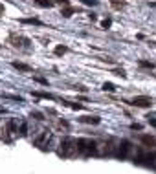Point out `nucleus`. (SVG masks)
I'll return each instance as SVG.
<instances>
[{
  "label": "nucleus",
  "mask_w": 156,
  "mask_h": 174,
  "mask_svg": "<svg viewBox=\"0 0 156 174\" xmlns=\"http://www.w3.org/2000/svg\"><path fill=\"white\" fill-rule=\"evenodd\" d=\"M57 154L61 158H74L77 154V139L66 136L59 141V149H57Z\"/></svg>",
  "instance_id": "f257e3e1"
},
{
  "label": "nucleus",
  "mask_w": 156,
  "mask_h": 174,
  "mask_svg": "<svg viewBox=\"0 0 156 174\" xmlns=\"http://www.w3.org/2000/svg\"><path fill=\"white\" fill-rule=\"evenodd\" d=\"M77 154H81V156L97 154V141H94L90 138H79L77 139Z\"/></svg>",
  "instance_id": "f03ea898"
},
{
  "label": "nucleus",
  "mask_w": 156,
  "mask_h": 174,
  "mask_svg": "<svg viewBox=\"0 0 156 174\" xmlns=\"http://www.w3.org/2000/svg\"><path fill=\"white\" fill-rule=\"evenodd\" d=\"M2 139L4 141H13L17 136H18V123H17V119H7V123L2 127Z\"/></svg>",
  "instance_id": "7ed1b4c3"
},
{
  "label": "nucleus",
  "mask_w": 156,
  "mask_h": 174,
  "mask_svg": "<svg viewBox=\"0 0 156 174\" xmlns=\"http://www.w3.org/2000/svg\"><path fill=\"white\" fill-rule=\"evenodd\" d=\"M51 141V132L50 130H40L35 138H33V143L35 147L42 149V150H48V143Z\"/></svg>",
  "instance_id": "20e7f679"
},
{
  "label": "nucleus",
  "mask_w": 156,
  "mask_h": 174,
  "mask_svg": "<svg viewBox=\"0 0 156 174\" xmlns=\"http://www.w3.org/2000/svg\"><path fill=\"white\" fill-rule=\"evenodd\" d=\"M9 44H11L13 48L26 50V48H29L31 40H29L28 37H22V35H18V33H11V35H9Z\"/></svg>",
  "instance_id": "39448f33"
},
{
  "label": "nucleus",
  "mask_w": 156,
  "mask_h": 174,
  "mask_svg": "<svg viewBox=\"0 0 156 174\" xmlns=\"http://www.w3.org/2000/svg\"><path fill=\"white\" fill-rule=\"evenodd\" d=\"M131 152H132V143L129 141V139H121L120 143H118V147H116V156L118 158H121V160H125V158H129L131 156Z\"/></svg>",
  "instance_id": "423d86ee"
},
{
  "label": "nucleus",
  "mask_w": 156,
  "mask_h": 174,
  "mask_svg": "<svg viewBox=\"0 0 156 174\" xmlns=\"http://www.w3.org/2000/svg\"><path fill=\"white\" fill-rule=\"evenodd\" d=\"M131 105H134V106H138V108H151V106H153V99L147 97V95H136V97L131 101Z\"/></svg>",
  "instance_id": "0eeeda50"
},
{
  "label": "nucleus",
  "mask_w": 156,
  "mask_h": 174,
  "mask_svg": "<svg viewBox=\"0 0 156 174\" xmlns=\"http://www.w3.org/2000/svg\"><path fill=\"white\" fill-rule=\"evenodd\" d=\"M97 147H101V149H97V152L99 154H107V156H110V154H114L116 150H114V147H112V141H103V143H99Z\"/></svg>",
  "instance_id": "6e6552de"
},
{
  "label": "nucleus",
  "mask_w": 156,
  "mask_h": 174,
  "mask_svg": "<svg viewBox=\"0 0 156 174\" xmlns=\"http://www.w3.org/2000/svg\"><path fill=\"white\" fill-rule=\"evenodd\" d=\"M79 121L86 123V125H99L101 117H97V116H83V117H79Z\"/></svg>",
  "instance_id": "1a4fd4ad"
},
{
  "label": "nucleus",
  "mask_w": 156,
  "mask_h": 174,
  "mask_svg": "<svg viewBox=\"0 0 156 174\" xmlns=\"http://www.w3.org/2000/svg\"><path fill=\"white\" fill-rule=\"evenodd\" d=\"M33 4L35 6H39V7H53V2L51 0H33Z\"/></svg>",
  "instance_id": "9d476101"
},
{
  "label": "nucleus",
  "mask_w": 156,
  "mask_h": 174,
  "mask_svg": "<svg viewBox=\"0 0 156 174\" xmlns=\"http://www.w3.org/2000/svg\"><path fill=\"white\" fill-rule=\"evenodd\" d=\"M75 11H77L75 7H70V6H64V7L61 9V15H63V17H72V15H74Z\"/></svg>",
  "instance_id": "9b49d317"
},
{
  "label": "nucleus",
  "mask_w": 156,
  "mask_h": 174,
  "mask_svg": "<svg viewBox=\"0 0 156 174\" xmlns=\"http://www.w3.org/2000/svg\"><path fill=\"white\" fill-rule=\"evenodd\" d=\"M66 51H68V48H66V46H63V44H59V46H55V48H53V53H55V55H59V57H63Z\"/></svg>",
  "instance_id": "f8f14e48"
},
{
  "label": "nucleus",
  "mask_w": 156,
  "mask_h": 174,
  "mask_svg": "<svg viewBox=\"0 0 156 174\" xmlns=\"http://www.w3.org/2000/svg\"><path fill=\"white\" fill-rule=\"evenodd\" d=\"M13 68H17V70H20V72H31V66H28V64H24V62H13Z\"/></svg>",
  "instance_id": "ddd939ff"
},
{
  "label": "nucleus",
  "mask_w": 156,
  "mask_h": 174,
  "mask_svg": "<svg viewBox=\"0 0 156 174\" xmlns=\"http://www.w3.org/2000/svg\"><path fill=\"white\" fill-rule=\"evenodd\" d=\"M18 136H28V123L26 121L18 123Z\"/></svg>",
  "instance_id": "4468645a"
},
{
  "label": "nucleus",
  "mask_w": 156,
  "mask_h": 174,
  "mask_svg": "<svg viewBox=\"0 0 156 174\" xmlns=\"http://www.w3.org/2000/svg\"><path fill=\"white\" fill-rule=\"evenodd\" d=\"M22 24H33V26H42V22L39 18H20Z\"/></svg>",
  "instance_id": "2eb2a0df"
},
{
  "label": "nucleus",
  "mask_w": 156,
  "mask_h": 174,
  "mask_svg": "<svg viewBox=\"0 0 156 174\" xmlns=\"http://www.w3.org/2000/svg\"><path fill=\"white\" fill-rule=\"evenodd\" d=\"M140 139H142V143H145V145H156V138H153V136H142Z\"/></svg>",
  "instance_id": "dca6fc26"
},
{
  "label": "nucleus",
  "mask_w": 156,
  "mask_h": 174,
  "mask_svg": "<svg viewBox=\"0 0 156 174\" xmlns=\"http://www.w3.org/2000/svg\"><path fill=\"white\" fill-rule=\"evenodd\" d=\"M127 6V2H123V0H112V7L114 9H123Z\"/></svg>",
  "instance_id": "f3484780"
},
{
  "label": "nucleus",
  "mask_w": 156,
  "mask_h": 174,
  "mask_svg": "<svg viewBox=\"0 0 156 174\" xmlns=\"http://www.w3.org/2000/svg\"><path fill=\"white\" fill-rule=\"evenodd\" d=\"M110 26H112V18H103V20H101V28H103V29H108Z\"/></svg>",
  "instance_id": "a211bd4d"
},
{
  "label": "nucleus",
  "mask_w": 156,
  "mask_h": 174,
  "mask_svg": "<svg viewBox=\"0 0 156 174\" xmlns=\"http://www.w3.org/2000/svg\"><path fill=\"white\" fill-rule=\"evenodd\" d=\"M101 88H103L105 92H114V90H116V86H114L112 83H103V86H101Z\"/></svg>",
  "instance_id": "6ab92c4d"
},
{
  "label": "nucleus",
  "mask_w": 156,
  "mask_h": 174,
  "mask_svg": "<svg viewBox=\"0 0 156 174\" xmlns=\"http://www.w3.org/2000/svg\"><path fill=\"white\" fill-rule=\"evenodd\" d=\"M138 64H140L142 68H149V70H153V68H154V64H153V62H149V61H140Z\"/></svg>",
  "instance_id": "aec40b11"
},
{
  "label": "nucleus",
  "mask_w": 156,
  "mask_h": 174,
  "mask_svg": "<svg viewBox=\"0 0 156 174\" xmlns=\"http://www.w3.org/2000/svg\"><path fill=\"white\" fill-rule=\"evenodd\" d=\"M31 117L37 119V121H42V119H44V116H42L40 112H31Z\"/></svg>",
  "instance_id": "412c9836"
},
{
  "label": "nucleus",
  "mask_w": 156,
  "mask_h": 174,
  "mask_svg": "<svg viewBox=\"0 0 156 174\" xmlns=\"http://www.w3.org/2000/svg\"><path fill=\"white\" fill-rule=\"evenodd\" d=\"M39 84H44V86H48V79H44V77H33Z\"/></svg>",
  "instance_id": "4be33fe9"
},
{
  "label": "nucleus",
  "mask_w": 156,
  "mask_h": 174,
  "mask_svg": "<svg viewBox=\"0 0 156 174\" xmlns=\"http://www.w3.org/2000/svg\"><path fill=\"white\" fill-rule=\"evenodd\" d=\"M114 73H116L118 77H121V79H125V77H127V73H125V70H114Z\"/></svg>",
  "instance_id": "5701e85b"
},
{
  "label": "nucleus",
  "mask_w": 156,
  "mask_h": 174,
  "mask_svg": "<svg viewBox=\"0 0 156 174\" xmlns=\"http://www.w3.org/2000/svg\"><path fill=\"white\" fill-rule=\"evenodd\" d=\"M51 2H53V4H61L63 7H64V6H70V0H51Z\"/></svg>",
  "instance_id": "b1692460"
},
{
  "label": "nucleus",
  "mask_w": 156,
  "mask_h": 174,
  "mask_svg": "<svg viewBox=\"0 0 156 174\" xmlns=\"http://www.w3.org/2000/svg\"><path fill=\"white\" fill-rule=\"evenodd\" d=\"M85 6H97V0H83Z\"/></svg>",
  "instance_id": "393cba45"
},
{
  "label": "nucleus",
  "mask_w": 156,
  "mask_h": 174,
  "mask_svg": "<svg viewBox=\"0 0 156 174\" xmlns=\"http://www.w3.org/2000/svg\"><path fill=\"white\" fill-rule=\"evenodd\" d=\"M131 128H132V130H142V125H140V123H132Z\"/></svg>",
  "instance_id": "a878e982"
},
{
  "label": "nucleus",
  "mask_w": 156,
  "mask_h": 174,
  "mask_svg": "<svg viewBox=\"0 0 156 174\" xmlns=\"http://www.w3.org/2000/svg\"><path fill=\"white\" fill-rule=\"evenodd\" d=\"M88 17H90V20H92V22H96V20H97V17H96L94 13H92V15H88Z\"/></svg>",
  "instance_id": "bb28decb"
},
{
  "label": "nucleus",
  "mask_w": 156,
  "mask_h": 174,
  "mask_svg": "<svg viewBox=\"0 0 156 174\" xmlns=\"http://www.w3.org/2000/svg\"><path fill=\"white\" fill-rule=\"evenodd\" d=\"M0 15H4V4H0Z\"/></svg>",
  "instance_id": "cd10ccee"
},
{
  "label": "nucleus",
  "mask_w": 156,
  "mask_h": 174,
  "mask_svg": "<svg viewBox=\"0 0 156 174\" xmlns=\"http://www.w3.org/2000/svg\"><path fill=\"white\" fill-rule=\"evenodd\" d=\"M149 123H151L153 127H156V121H154V119H149Z\"/></svg>",
  "instance_id": "c85d7f7f"
},
{
  "label": "nucleus",
  "mask_w": 156,
  "mask_h": 174,
  "mask_svg": "<svg viewBox=\"0 0 156 174\" xmlns=\"http://www.w3.org/2000/svg\"><path fill=\"white\" fill-rule=\"evenodd\" d=\"M2 112H4V108H0V114H2Z\"/></svg>",
  "instance_id": "c756f323"
}]
</instances>
